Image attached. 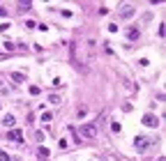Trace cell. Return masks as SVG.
I'll list each match as a JSON object with an SVG mask.
<instances>
[{
	"label": "cell",
	"instance_id": "6da1fadb",
	"mask_svg": "<svg viewBox=\"0 0 166 161\" xmlns=\"http://www.w3.org/2000/svg\"><path fill=\"white\" fill-rule=\"evenodd\" d=\"M81 138H88V140H92V138H97V127H95V124H81Z\"/></svg>",
	"mask_w": 166,
	"mask_h": 161
},
{
	"label": "cell",
	"instance_id": "7a4b0ae2",
	"mask_svg": "<svg viewBox=\"0 0 166 161\" xmlns=\"http://www.w3.org/2000/svg\"><path fill=\"white\" fill-rule=\"evenodd\" d=\"M150 143H152V140H148V138H145V136H136V140H134V145H136V150H139V152H145V147H148V145H150Z\"/></svg>",
	"mask_w": 166,
	"mask_h": 161
},
{
	"label": "cell",
	"instance_id": "3957f363",
	"mask_svg": "<svg viewBox=\"0 0 166 161\" xmlns=\"http://www.w3.org/2000/svg\"><path fill=\"white\" fill-rule=\"evenodd\" d=\"M143 124L145 127H157L159 120H157V115H152V113H145L143 115Z\"/></svg>",
	"mask_w": 166,
	"mask_h": 161
},
{
	"label": "cell",
	"instance_id": "277c9868",
	"mask_svg": "<svg viewBox=\"0 0 166 161\" xmlns=\"http://www.w3.org/2000/svg\"><path fill=\"white\" fill-rule=\"evenodd\" d=\"M7 138H9V140H14V143H21V140H23L21 129H9V131H7Z\"/></svg>",
	"mask_w": 166,
	"mask_h": 161
},
{
	"label": "cell",
	"instance_id": "5b68a950",
	"mask_svg": "<svg viewBox=\"0 0 166 161\" xmlns=\"http://www.w3.org/2000/svg\"><path fill=\"white\" fill-rule=\"evenodd\" d=\"M120 16H122V19H132V16H134V5H122Z\"/></svg>",
	"mask_w": 166,
	"mask_h": 161
},
{
	"label": "cell",
	"instance_id": "8992f818",
	"mask_svg": "<svg viewBox=\"0 0 166 161\" xmlns=\"http://www.w3.org/2000/svg\"><path fill=\"white\" fill-rule=\"evenodd\" d=\"M2 124H5V127H7V129H14V124H16L14 115H9V113H7V115L2 117Z\"/></svg>",
	"mask_w": 166,
	"mask_h": 161
},
{
	"label": "cell",
	"instance_id": "52a82bcc",
	"mask_svg": "<svg viewBox=\"0 0 166 161\" xmlns=\"http://www.w3.org/2000/svg\"><path fill=\"white\" fill-rule=\"evenodd\" d=\"M49 157H51L49 147H39V150H37V159H39V161H46Z\"/></svg>",
	"mask_w": 166,
	"mask_h": 161
},
{
	"label": "cell",
	"instance_id": "ba28073f",
	"mask_svg": "<svg viewBox=\"0 0 166 161\" xmlns=\"http://www.w3.org/2000/svg\"><path fill=\"white\" fill-rule=\"evenodd\" d=\"M127 37H129V41H139V39H141V30H136V28H132V30L127 32Z\"/></svg>",
	"mask_w": 166,
	"mask_h": 161
},
{
	"label": "cell",
	"instance_id": "9c48e42d",
	"mask_svg": "<svg viewBox=\"0 0 166 161\" xmlns=\"http://www.w3.org/2000/svg\"><path fill=\"white\" fill-rule=\"evenodd\" d=\"M12 81H16V83H26V74H21V71H12Z\"/></svg>",
	"mask_w": 166,
	"mask_h": 161
},
{
	"label": "cell",
	"instance_id": "30bf717a",
	"mask_svg": "<svg viewBox=\"0 0 166 161\" xmlns=\"http://www.w3.org/2000/svg\"><path fill=\"white\" fill-rule=\"evenodd\" d=\"M42 120H44V122H51V120H53V115H51L49 111H44V113H42Z\"/></svg>",
	"mask_w": 166,
	"mask_h": 161
},
{
	"label": "cell",
	"instance_id": "8fae6325",
	"mask_svg": "<svg viewBox=\"0 0 166 161\" xmlns=\"http://www.w3.org/2000/svg\"><path fill=\"white\" fill-rule=\"evenodd\" d=\"M49 101H51V104H60V97H58V94H51Z\"/></svg>",
	"mask_w": 166,
	"mask_h": 161
},
{
	"label": "cell",
	"instance_id": "7c38bea8",
	"mask_svg": "<svg viewBox=\"0 0 166 161\" xmlns=\"http://www.w3.org/2000/svg\"><path fill=\"white\" fill-rule=\"evenodd\" d=\"M111 129H113V134H120V124H118V122L111 124Z\"/></svg>",
	"mask_w": 166,
	"mask_h": 161
},
{
	"label": "cell",
	"instance_id": "4fadbf2b",
	"mask_svg": "<svg viewBox=\"0 0 166 161\" xmlns=\"http://www.w3.org/2000/svg\"><path fill=\"white\" fill-rule=\"evenodd\" d=\"M62 85V78H58V76H56V78H53V88H60Z\"/></svg>",
	"mask_w": 166,
	"mask_h": 161
},
{
	"label": "cell",
	"instance_id": "5bb4252c",
	"mask_svg": "<svg viewBox=\"0 0 166 161\" xmlns=\"http://www.w3.org/2000/svg\"><path fill=\"white\" fill-rule=\"evenodd\" d=\"M109 32H118V23H109Z\"/></svg>",
	"mask_w": 166,
	"mask_h": 161
},
{
	"label": "cell",
	"instance_id": "9a60e30c",
	"mask_svg": "<svg viewBox=\"0 0 166 161\" xmlns=\"http://www.w3.org/2000/svg\"><path fill=\"white\" fill-rule=\"evenodd\" d=\"M30 94H39V88L37 85H30Z\"/></svg>",
	"mask_w": 166,
	"mask_h": 161
},
{
	"label": "cell",
	"instance_id": "2e32d148",
	"mask_svg": "<svg viewBox=\"0 0 166 161\" xmlns=\"http://www.w3.org/2000/svg\"><path fill=\"white\" fill-rule=\"evenodd\" d=\"M0 16H7V9H5L2 5H0Z\"/></svg>",
	"mask_w": 166,
	"mask_h": 161
},
{
	"label": "cell",
	"instance_id": "e0dca14e",
	"mask_svg": "<svg viewBox=\"0 0 166 161\" xmlns=\"http://www.w3.org/2000/svg\"><path fill=\"white\" fill-rule=\"evenodd\" d=\"M0 161H9V159H0Z\"/></svg>",
	"mask_w": 166,
	"mask_h": 161
}]
</instances>
